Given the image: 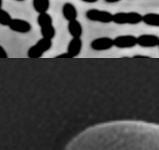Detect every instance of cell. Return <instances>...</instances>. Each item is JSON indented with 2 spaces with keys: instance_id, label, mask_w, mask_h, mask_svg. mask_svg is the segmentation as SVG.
Here are the masks:
<instances>
[{
  "instance_id": "obj_18",
  "label": "cell",
  "mask_w": 159,
  "mask_h": 150,
  "mask_svg": "<svg viewBox=\"0 0 159 150\" xmlns=\"http://www.w3.org/2000/svg\"><path fill=\"white\" fill-rule=\"evenodd\" d=\"M104 1L107 3H117V2L121 1V0H104Z\"/></svg>"
},
{
  "instance_id": "obj_4",
  "label": "cell",
  "mask_w": 159,
  "mask_h": 150,
  "mask_svg": "<svg viewBox=\"0 0 159 150\" xmlns=\"http://www.w3.org/2000/svg\"><path fill=\"white\" fill-rule=\"evenodd\" d=\"M90 46L95 51H105L114 46V40L110 37H98L92 40Z\"/></svg>"
},
{
  "instance_id": "obj_3",
  "label": "cell",
  "mask_w": 159,
  "mask_h": 150,
  "mask_svg": "<svg viewBox=\"0 0 159 150\" xmlns=\"http://www.w3.org/2000/svg\"><path fill=\"white\" fill-rule=\"evenodd\" d=\"M85 16L87 19L94 21V22H100V23H110L113 22V14L109 11L100 10V9H88L85 13Z\"/></svg>"
},
{
  "instance_id": "obj_12",
  "label": "cell",
  "mask_w": 159,
  "mask_h": 150,
  "mask_svg": "<svg viewBox=\"0 0 159 150\" xmlns=\"http://www.w3.org/2000/svg\"><path fill=\"white\" fill-rule=\"evenodd\" d=\"M148 26L159 27V13H146L143 15V21Z\"/></svg>"
},
{
  "instance_id": "obj_21",
  "label": "cell",
  "mask_w": 159,
  "mask_h": 150,
  "mask_svg": "<svg viewBox=\"0 0 159 150\" xmlns=\"http://www.w3.org/2000/svg\"><path fill=\"white\" fill-rule=\"evenodd\" d=\"M16 1H18V2H22V1H24V0H16Z\"/></svg>"
},
{
  "instance_id": "obj_13",
  "label": "cell",
  "mask_w": 159,
  "mask_h": 150,
  "mask_svg": "<svg viewBox=\"0 0 159 150\" xmlns=\"http://www.w3.org/2000/svg\"><path fill=\"white\" fill-rule=\"evenodd\" d=\"M37 23L40 26V28H41V27L48 26V25H52L53 24L52 17H51L50 14H48V13H42V14H38Z\"/></svg>"
},
{
  "instance_id": "obj_8",
  "label": "cell",
  "mask_w": 159,
  "mask_h": 150,
  "mask_svg": "<svg viewBox=\"0 0 159 150\" xmlns=\"http://www.w3.org/2000/svg\"><path fill=\"white\" fill-rule=\"evenodd\" d=\"M82 49V40L81 38H72L67 47V53L69 54L71 58L79 55Z\"/></svg>"
},
{
  "instance_id": "obj_19",
  "label": "cell",
  "mask_w": 159,
  "mask_h": 150,
  "mask_svg": "<svg viewBox=\"0 0 159 150\" xmlns=\"http://www.w3.org/2000/svg\"><path fill=\"white\" fill-rule=\"evenodd\" d=\"M81 1L86 2V3H95V2H97L98 0H81Z\"/></svg>"
},
{
  "instance_id": "obj_17",
  "label": "cell",
  "mask_w": 159,
  "mask_h": 150,
  "mask_svg": "<svg viewBox=\"0 0 159 150\" xmlns=\"http://www.w3.org/2000/svg\"><path fill=\"white\" fill-rule=\"evenodd\" d=\"M56 58H71L70 55L68 54L67 52L66 53H62V54H59V55L56 56Z\"/></svg>"
},
{
  "instance_id": "obj_1",
  "label": "cell",
  "mask_w": 159,
  "mask_h": 150,
  "mask_svg": "<svg viewBox=\"0 0 159 150\" xmlns=\"http://www.w3.org/2000/svg\"><path fill=\"white\" fill-rule=\"evenodd\" d=\"M143 21V15L138 12H117L113 14V22L116 24L135 25Z\"/></svg>"
},
{
  "instance_id": "obj_14",
  "label": "cell",
  "mask_w": 159,
  "mask_h": 150,
  "mask_svg": "<svg viewBox=\"0 0 159 150\" xmlns=\"http://www.w3.org/2000/svg\"><path fill=\"white\" fill-rule=\"evenodd\" d=\"M40 31H41V34L43 36V38L52 40L54 37H55L56 31H55V28H54L53 24L45 26V27H41V28H40Z\"/></svg>"
},
{
  "instance_id": "obj_20",
  "label": "cell",
  "mask_w": 159,
  "mask_h": 150,
  "mask_svg": "<svg viewBox=\"0 0 159 150\" xmlns=\"http://www.w3.org/2000/svg\"><path fill=\"white\" fill-rule=\"evenodd\" d=\"M2 4H3V0H0V9L2 8Z\"/></svg>"
},
{
  "instance_id": "obj_9",
  "label": "cell",
  "mask_w": 159,
  "mask_h": 150,
  "mask_svg": "<svg viewBox=\"0 0 159 150\" xmlns=\"http://www.w3.org/2000/svg\"><path fill=\"white\" fill-rule=\"evenodd\" d=\"M62 14L68 22H70V21L76 20L78 13H77L76 7L73 4L67 2L62 6Z\"/></svg>"
},
{
  "instance_id": "obj_16",
  "label": "cell",
  "mask_w": 159,
  "mask_h": 150,
  "mask_svg": "<svg viewBox=\"0 0 159 150\" xmlns=\"http://www.w3.org/2000/svg\"><path fill=\"white\" fill-rule=\"evenodd\" d=\"M7 57H8L7 52L5 51V49L0 45V58H7Z\"/></svg>"
},
{
  "instance_id": "obj_5",
  "label": "cell",
  "mask_w": 159,
  "mask_h": 150,
  "mask_svg": "<svg viewBox=\"0 0 159 150\" xmlns=\"http://www.w3.org/2000/svg\"><path fill=\"white\" fill-rule=\"evenodd\" d=\"M113 40H114V46L117 48H132L137 45V37L133 35H120Z\"/></svg>"
},
{
  "instance_id": "obj_7",
  "label": "cell",
  "mask_w": 159,
  "mask_h": 150,
  "mask_svg": "<svg viewBox=\"0 0 159 150\" xmlns=\"http://www.w3.org/2000/svg\"><path fill=\"white\" fill-rule=\"evenodd\" d=\"M137 44L141 47H155L159 45V37L153 34H142L137 37Z\"/></svg>"
},
{
  "instance_id": "obj_10",
  "label": "cell",
  "mask_w": 159,
  "mask_h": 150,
  "mask_svg": "<svg viewBox=\"0 0 159 150\" xmlns=\"http://www.w3.org/2000/svg\"><path fill=\"white\" fill-rule=\"evenodd\" d=\"M68 31H69L72 38H81L83 33V28L80 22L76 19L68 22Z\"/></svg>"
},
{
  "instance_id": "obj_15",
  "label": "cell",
  "mask_w": 159,
  "mask_h": 150,
  "mask_svg": "<svg viewBox=\"0 0 159 150\" xmlns=\"http://www.w3.org/2000/svg\"><path fill=\"white\" fill-rule=\"evenodd\" d=\"M12 19L13 18L11 17V15L9 14L6 10H4V9H2V8L0 9V25L9 26Z\"/></svg>"
},
{
  "instance_id": "obj_11",
  "label": "cell",
  "mask_w": 159,
  "mask_h": 150,
  "mask_svg": "<svg viewBox=\"0 0 159 150\" xmlns=\"http://www.w3.org/2000/svg\"><path fill=\"white\" fill-rule=\"evenodd\" d=\"M32 5L38 14L47 13V10L50 7V0H32Z\"/></svg>"
},
{
  "instance_id": "obj_6",
  "label": "cell",
  "mask_w": 159,
  "mask_h": 150,
  "mask_svg": "<svg viewBox=\"0 0 159 150\" xmlns=\"http://www.w3.org/2000/svg\"><path fill=\"white\" fill-rule=\"evenodd\" d=\"M8 27L12 31H14V32L23 33V34L30 32L31 28H32V26H31V24L28 21L23 19H18V18H13Z\"/></svg>"
},
{
  "instance_id": "obj_22",
  "label": "cell",
  "mask_w": 159,
  "mask_h": 150,
  "mask_svg": "<svg viewBox=\"0 0 159 150\" xmlns=\"http://www.w3.org/2000/svg\"><path fill=\"white\" fill-rule=\"evenodd\" d=\"M158 47H159V45H158Z\"/></svg>"
},
{
  "instance_id": "obj_2",
  "label": "cell",
  "mask_w": 159,
  "mask_h": 150,
  "mask_svg": "<svg viewBox=\"0 0 159 150\" xmlns=\"http://www.w3.org/2000/svg\"><path fill=\"white\" fill-rule=\"evenodd\" d=\"M51 46H52V40L42 37L36 42V44H34L33 46H31L28 49L27 55H28L29 58H40L45 52L48 51L51 48Z\"/></svg>"
}]
</instances>
